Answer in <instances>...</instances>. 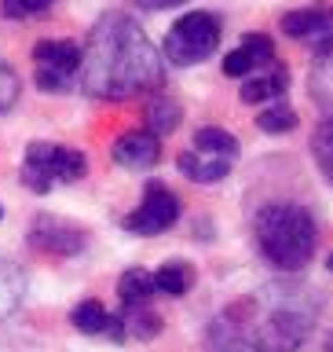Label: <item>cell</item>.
<instances>
[{
	"label": "cell",
	"mask_w": 333,
	"mask_h": 352,
	"mask_svg": "<svg viewBox=\"0 0 333 352\" xmlns=\"http://www.w3.org/2000/svg\"><path fill=\"white\" fill-rule=\"evenodd\" d=\"M319 294L301 283H271L231 301L205 330L209 352H297L319 319Z\"/></svg>",
	"instance_id": "1"
},
{
	"label": "cell",
	"mask_w": 333,
	"mask_h": 352,
	"mask_svg": "<svg viewBox=\"0 0 333 352\" xmlns=\"http://www.w3.org/2000/svg\"><path fill=\"white\" fill-rule=\"evenodd\" d=\"M165 81V55L125 11H106L88 33L81 52V85L99 99H132L158 92Z\"/></svg>",
	"instance_id": "2"
},
{
	"label": "cell",
	"mask_w": 333,
	"mask_h": 352,
	"mask_svg": "<svg viewBox=\"0 0 333 352\" xmlns=\"http://www.w3.org/2000/svg\"><path fill=\"white\" fill-rule=\"evenodd\" d=\"M253 235L264 261L279 272H301L315 257L319 228L301 202H271L253 220Z\"/></svg>",
	"instance_id": "3"
},
{
	"label": "cell",
	"mask_w": 333,
	"mask_h": 352,
	"mask_svg": "<svg viewBox=\"0 0 333 352\" xmlns=\"http://www.w3.org/2000/svg\"><path fill=\"white\" fill-rule=\"evenodd\" d=\"M88 173V158L73 147L62 143H30L26 147V162H22V184L37 195H48L55 180L62 184H77Z\"/></svg>",
	"instance_id": "4"
},
{
	"label": "cell",
	"mask_w": 333,
	"mask_h": 352,
	"mask_svg": "<svg viewBox=\"0 0 333 352\" xmlns=\"http://www.w3.org/2000/svg\"><path fill=\"white\" fill-rule=\"evenodd\" d=\"M220 19L213 11H187L183 19L172 22V30L165 33L161 55L176 66H198L220 48Z\"/></svg>",
	"instance_id": "5"
},
{
	"label": "cell",
	"mask_w": 333,
	"mask_h": 352,
	"mask_svg": "<svg viewBox=\"0 0 333 352\" xmlns=\"http://www.w3.org/2000/svg\"><path fill=\"white\" fill-rule=\"evenodd\" d=\"M176 220H180V198H176L165 184L150 180L143 187V202L121 220V228L132 231V235H161V231H169L176 224Z\"/></svg>",
	"instance_id": "6"
},
{
	"label": "cell",
	"mask_w": 333,
	"mask_h": 352,
	"mask_svg": "<svg viewBox=\"0 0 333 352\" xmlns=\"http://www.w3.org/2000/svg\"><path fill=\"white\" fill-rule=\"evenodd\" d=\"M33 59H37L41 92H66L70 77L81 70V48L73 41H37L33 44Z\"/></svg>",
	"instance_id": "7"
},
{
	"label": "cell",
	"mask_w": 333,
	"mask_h": 352,
	"mask_svg": "<svg viewBox=\"0 0 333 352\" xmlns=\"http://www.w3.org/2000/svg\"><path fill=\"white\" fill-rule=\"evenodd\" d=\"M84 242H88L84 228H77L62 217L44 213V217L33 220V228H30V246L41 250V253H55V257H73V253L84 250Z\"/></svg>",
	"instance_id": "8"
},
{
	"label": "cell",
	"mask_w": 333,
	"mask_h": 352,
	"mask_svg": "<svg viewBox=\"0 0 333 352\" xmlns=\"http://www.w3.org/2000/svg\"><path fill=\"white\" fill-rule=\"evenodd\" d=\"M282 33L293 41H308L315 48V55H323L333 48V8H297L282 15Z\"/></svg>",
	"instance_id": "9"
},
{
	"label": "cell",
	"mask_w": 333,
	"mask_h": 352,
	"mask_svg": "<svg viewBox=\"0 0 333 352\" xmlns=\"http://www.w3.org/2000/svg\"><path fill=\"white\" fill-rule=\"evenodd\" d=\"M271 63H279L275 59V41L268 33H246L238 48L224 55V74L227 77H253L257 70H268Z\"/></svg>",
	"instance_id": "10"
},
{
	"label": "cell",
	"mask_w": 333,
	"mask_h": 352,
	"mask_svg": "<svg viewBox=\"0 0 333 352\" xmlns=\"http://www.w3.org/2000/svg\"><path fill=\"white\" fill-rule=\"evenodd\" d=\"M114 162L125 165V169H150L161 158V140L147 129H128L114 140Z\"/></svg>",
	"instance_id": "11"
},
{
	"label": "cell",
	"mask_w": 333,
	"mask_h": 352,
	"mask_svg": "<svg viewBox=\"0 0 333 352\" xmlns=\"http://www.w3.org/2000/svg\"><path fill=\"white\" fill-rule=\"evenodd\" d=\"M286 85H290V70L282 63H271L268 70H257L253 77H246L238 96H242V103H268V99L279 103L286 96Z\"/></svg>",
	"instance_id": "12"
},
{
	"label": "cell",
	"mask_w": 333,
	"mask_h": 352,
	"mask_svg": "<svg viewBox=\"0 0 333 352\" xmlns=\"http://www.w3.org/2000/svg\"><path fill=\"white\" fill-rule=\"evenodd\" d=\"M176 165H180V173L194 184H220L231 173L227 158H216V154H205V151H194V147L183 151L180 158H176Z\"/></svg>",
	"instance_id": "13"
},
{
	"label": "cell",
	"mask_w": 333,
	"mask_h": 352,
	"mask_svg": "<svg viewBox=\"0 0 333 352\" xmlns=\"http://www.w3.org/2000/svg\"><path fill=\"white\" fill-rule=\"evenodd\" d=\"M194 286V268L187 261H165L158 272H154V290L169 294V297H183Z\"/></svg>",
	"instance_id": "14"
},
{
	"label": "cell",
	"mask_w": 333,
	"mask_h": 352,
	"mask_svg": "<svg viewBox=\"0 0 333 352\" xmlns=\"http://www.w3.org/2000/svg\"><path fill=\"white\" fill-rule=\"evenodd\" d=\"M117 294H121V305L125 308H143L154 294H158L154 290V275L143 272V268H128L117 279Z\"/></svg>",
	"instance_id": "15"
},
{
	"label": "cell",
	"mask_w": 333,
	"mask_h": 352,
	"mask_svg": "<svg viewBox=\"0 0 333 352\" xmlns=\"http://www.w3.org/2000/svg\"><path fill=\"white\" fill-rule=\"evenodd\" d=\"M147 132H154V136H169V132L180 125V118H183V110H180V103L176 99H169V96H154L150 103H147Z\"/></svg>",
	"instance_id": "16"
},
{
	"label": "cell",
	"mask_w": 333,
	"mask_h": 352,
	"mask_svg": "<svg viewBox=\"0 0 333 352\" xmlns=\"http://www.w3.org/2000/svg\"><path fill=\"white\" fill-rule=\"evenodd\" d=\"M22 294H26V279H22V272L11 261L0 257V319L15 312L19 301H22Z\"/></svg>",
	"instance_id": "17"
},
{
	"label": "cell",
	"mask_w": 333,
	"mask_h": 352,
	"mask_svg": "<svg viewBox=\"0 0 333 352\" xmlns=\"http://www.w3.org/2000/svg\"><path fill=\"white\" fill-rule=\"evenodd\" d=\"M194 151H205V154H216V158L235 162V154H238V140L231 136L227 129L205 125V129H198V132H194Z\"/></svg>",
	"instance_id": "18"
},
{
	"label": "cell",
	"mask_w": 333,
	"mask_h": 352,
	"mask_svg": "<svg viewBox=\"0 0 333 352\" xmlns=\"http://www.w3.org/2000/svg\"><path fill=\"white\" fill-rule=\"evenodd\" d=\"M70 323L81 330V334H103L110 323V312L103 308V301H81L70 312Z\"/></svg>",
	"instance_id": "19"
},
{
	"label": "cell",
	"mask_w": 333,
	"mask_h": 352,
	"mask_svg": "<svg viewBox=\"0 0 333 352\" xmlns=\"http://www.w3.org/2000/svg\"><path fill=\"white\" fill-rule=\"evenodd\" d=\"M257 125L260 132H271V136H282V132H293L297 129V110L290 103H271L268 110H260V118H257Z\"/></svg>",
	"instance_id": "20"
},
{
	"label": "cell",
	"mask_w": 333,
	"mask_h": 352,
	"mask_svg": "<svg viewBox=\"0 0 333 352\" xmlns=\"http://www.w3.org/2000/svg\"><path fill=\"white\" fill-rule=\"evenodd\" d=\"M312 154H315V165H319V169H323V176H326V184L333 187V118H326L323 125L315 129Z\"/></svg>",
	"instance_id": "21"
},
{
	"label": "cell",
	"mask_w": 333,
	"mask_h": 352,
	"mask_svg": "<svg viewBox=\"0 0 333 352\" xmlns=\"http://www.w3.org/2000/svg\"><path fill=\"white\" fill-rule=\"evenodd\" d=\"M125 319V330L132 338H139V341H150V338H158L161 334V316H154L147 305L143 308H132V316H121Z\"/></svg>",
	"instance_id": "22"
},
{
	"label": "cell",
	"mask_w": 333,
	"mask_h": 352,
	"mask_svg": "<svg viewBox=\"0 0 333 352\" xmlns=\"http://www.w3.org/2000/svg\"><path fill=\"white\" fill-rule=\"evenodd\" d=\"M312 88H315V99L323 103L326 110H333V48L319 59L315 74H312Z\"/></svg>",
	"instance_id": "23"
},
{
	"label": "cell",
	"mask_w": 333,
	"mask_h": 352,
	"mask_svg": "<svg viewBox=\"0 0 333 352\" xmlns=\"http://www.w3.org/2000/svg\"><path fill=\"white\" fill-rule=\"evenodd\" d=\"M55 0H0V11L8 19H26V15H37V11H48Z\"/></svg>",
	"instance_id": "24"
},
{
	"label": "cell",
	"mask_w": 333,
	"mask_h": 352,
	"mask_svg": "<svg viewBox=\"0 0 333 352\" xmlns=\"http://www.w3.org/2000/svg\"><path fill=\"white\" fill-rule=\"evenodd\" d=\"M15 99H19V74L8 63H0V114L15 107Z\"/></svg>",
	"instance_id": "25"
},
{
	"label": "cell",
	"mask_w": 333,
	"mask_h": 352,
	"mask_svg": "<svg viewBox=\"0 0 333 352\" xmlns=\"http://www.w3.org/2000/svg\"><path fill=\"white\" fill-rule=\"evenodd\" d=\"M139 8H147V11H165V8H180L187 4V0H136Z\"/></svg>",
	"instance_id": "26"
},
{
	"label": "cell",
	"mask_w": 333,
	"mask_h": 352,
	"mask_svg": "<svg viewBox=\"0 0 333 352\" xmlns=\"http://www.w3.org/2000/svg\"><path fill=\"white\" fill-rule=\"evenodd\" d=\"M326 349L333 352V330H330V338H326Z\"/></svg>",
	"instance_id": "27"
},
{
	"label": "cell",
	"mask_w": 333,
	"mask_h": 352,
	"mask_svg": "<svg viewBox=\"0 0 333 352\" xmlns=\"http://www.w3.org/2000/svg\"><path fill=\"white\" fill-rule=\"evenodd\" d=\"M0 213H4V209H0Z\"/></svg>",
	"instance_id": "28"
}]
</instances>
